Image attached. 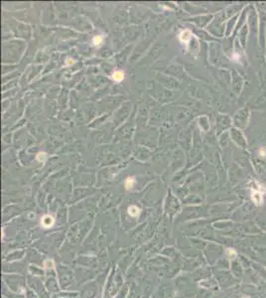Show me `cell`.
Instances as JSON below:
<instances>
[{
  "instance_id": "obj_3",
  "label": "cell",
  "mask_w": 266,
  "mask_h": 298,
  "mask_svg": "<svg viewBox=\"0 0 266 298\" xmlns=\"http://www.w3.org/2000/svg\"><path fill=\"white\" fill-rule=\"evenodd\" d=\"M191 36H192L191 32L188 31V30H186V31H183L182 33L180 34V39L183 43H187V42L191 39Z\"/></svg>"
},
{
  "instance_id": "obj_6",
  "label": "cell",
  "mask_w": 266,
  "mask_h": 298,
  "mask_svg": "<svg viewBox=\"0 0 266 298\" xmlns=\"http://www.w3.org/2000/svg\"><path fill=\"white\" fill-rule=\"evenodd\" d=\"M134 184H135L134 178H127L126 182H125V187H126V189H130L132 188Z\"/></svg>"
},
{
  "instance_id": "obj_4",
  "label": "cell",
  "mask_w": 266,
  "mask_h": 298,
  "mask_svg": "<svg viewBox=\"0 0 266 298\" xmlns=\"http://www.w3.org/2000/svg\"><path fill=\"white\" fill-rule=\"evenodd\" d=\"M139 213H140L139 208H137L136 206H130V207L128 208V214L130 215V216L137 217L138 215H139Z\"/></svg>"
},
{
  "instance_id": "obj_11",
  "label": "cell",
  "mask_w": 266,
  "mask_h": 298,
  "mask_svg": "<svg viewBox=\"0 0 266 298\" xmlns=\"http://www.w3.org/2000/svg\"><path fill=\"white\" fill-rule=\"evenodd\" d=\"M73 63H74L73 60H72V59H68V61H67V63H66V64H67V65H71V64H73Z\"/></svg>"
},
{
  "instance_id": "obj_9",
  "label": "cell",
  "mask_w": 266,
  "mask_h": 298,
  "mask_svg": "<svg viewBox=\"0 0 266 298\" xmlns=\"http://www.w3.org/2000/svg\"><path fill=\"white\" fill-rule=\"evenodd\" d=\"M93 45H101V42H103V37L101 36H95L92 40Z\"/></svg>"
},
{
  "instance_id": "obj_10",
  "label": "cell",
  "mask_w": 266,
  "mask_h": 298,
  "mask_svg": "<svg viewBox=\"0 0 266 298\" xmlns=\"http://www.w3.org/2000/svg\"><path fill=\"white\" fill-rule=\"evenodd\" d=\"M259 155H260L261 157H266V149L264 148L259 149Z\"/></svg>"
},
{
  "instance_id": "obj_1",
  "label": "cell",
  "mask_w": 266,
  "mask_h": 298,
  "mask_svg": "<svg viewBox=\"0 0 266 298\" xmlns=\"http://www.w3.org/2000/svg\"><path fill=\"white\" fill-rule=\"evenodd\" d=\"M251 190V198L256 206H261L263 203V195L265 194V188L263 185L258 182H254L250 186Z\"/></svg>"
},
{
  "instance_id": "obj_7",
  "label": "cell",
  "mask_w": 266,
  "mask_h": 298,
  "mask_svg": "<svg viewBox=\"0 0 266 298\" xmlns=\"http://www.w3.org/2000/svg\"><path fill=\"white\" fill-rule=\"evenodd\" d=\"M226 255L228 257H230V258H235V257L237 256V252H235V250H232V248H227Z\"/></svg>"
},
{
  "instance_id": "obj_5",
  "label": "cell",
  "mask_w": 266,
  "mask_h": 298,
  "mask_svg": "<svg viewBox=\"0 0 266 298\" xmlns=\"http://www.w3.org/2000/svg\"><path fill=\"white\" fill-rule=\"evenodd\" d=\"M112 79H113L115 82H121V81L124 79V73L121 71L115 72V73L112 74Z\"/></svg>"
},
{
  "instance_id": "obj_8",
  "label": "cell",
  "mask_w": 266,
  "mask_h": 298,
  "mask_svg": "<svg viewBox=\"0 0 266 298\" xmlns=\"http://www.w3.org/2000/svg\"><path fill=\"white\" fill-rule=\"evenodd\" d=\"M46 158H47V155H46V153H45V152L38 153V155H37L38 161H40V162H44V161L46 160Z\"/></svg>"
},
{
  "instance_id": "obj_2",
  "label": "cell",
  "mask_w": 266,
  "mask_h": 298,
  "mask_svg": "<svg viewBox=\"0 0 266 298\" xmlns=\"http://www.w3.org/2000/svg\"><path fill=\"white\" fill-rule=\"evenodd\" d=\"M41 225L43 226L44 228H50L54 225V219H53L52 216H44L41 220Z\"/></svg>"
}]
</instances>
